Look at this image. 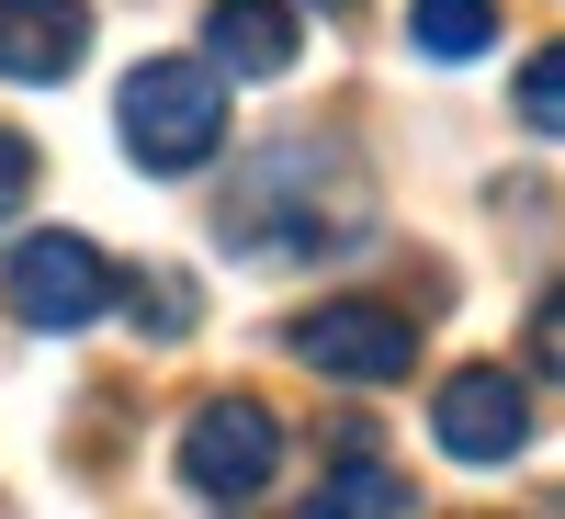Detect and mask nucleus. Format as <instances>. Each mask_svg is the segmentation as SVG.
<instances>
[{
    "mask_svg": "<svg viewBox=\"0 0 565 519\" xmlns=\"http://www.w3.org/2000/svg\"><path fill=\"white\" fill-rule=\"evenodd\" d=\"M0 294H12V316H23V327L68 339V327H90V316L125 294V282H114V260L90 249L79 226H45V238H23V260H12V282H0Z\"/></svg>",
    "mask_w": 565,
    "mask_h": 519,
    "instance_id": "obj_4",
    "label": "nucleus"
},
{
    "mask_svg": "<svg viewBox=\"0 0 565 519\" xmlns=\"http://www.w3.org/2000/svg\"><path fill=\"white\" fill-rule=\"evenodd\" d=\"M328 12H351V0H328Z\"/></svg>",
    "mask_w": 565,
    "mask_h": 519,
    "instance_id": "obj_14",
    "label": "nucleus"
},
{
    "mask_svg": "<svg viewBox=\"0 0 565 519\" xmlns=\"http://www.w3.org/2000/svg\"><path fill=\"white\" fill-rule=\"evenodd\" d=\"M430 441L452 463H521L532 452V385L509 361H476V372H452L441 407H430Z\"/></svg>",
    "mask_w": 565,
    "mask_h": 519,
    "instance_id": "obj_5",
    "label": "nucleus"
},
{
    "mask_svg": "<svg viewBox=\"0 0 565 519\" xmlns=\"http://www.w3.org/2000/svg\"><path fill=\"white\" fill-rule=\"evenodd\" d=\"M79 45H90V12H79V0H0V79L57 90V79L79 68Z\"/></svg>",
    "mask_w": 565,
    "mask_h": 519,
    "instance_id": "obj_6",
    "label": "nucleus"
},
{
    "mask_svg": "<svg viewBox=\"0 0 565 519\" xmlns=\"http://www.w3.org/2000/svg\"><path fill=\"white\" fill-rule=\"evenodd\" d=\"M407 45H418L430 68L487 57V45H498V0H407Z\"/></svg>",
    "mask_w": 565,
    "mask_h": 519,
    "instance_id": "obj_8",
    "label": "nucleus"
},
{
    "mask_svg": "<svg viewBox=\"0 0 565 519\" xmlns=\"http://www.w3.org/2000/svg\"><path fill=\"white\" fill-rule=\"evenodd\" d=\"M532 372H554V385H565V282L532 305Z\"/></svg>",
    "mask_w": 565,
    "mask_h": 519,
    "instance_id": "obj_11",
    "label": "nucleus"
},
{
    "mask_svg": "<svg viewBox=\"0 0 565 519\" xmlns=\"http://www.w3.org/2000/svg\"><path fill=\"white\" fill-rule=\"evenodd\" d=\"M23 193H34V148L0 136V215H23Z\"/></svg>",
    "mask_w": 565,
    "mask_h": 519,
    "instance_id": "obj_13",
    "label": "nucleus"
},
{
    "mask_svg": "<svg viewBox=\"0 0 565 519\" xmlns=\"http://www.w3.org/2000/svg\"><path fill=\"white\" fill-rule=\"evenodd\" d=\"M306 508H317V519H396V508H418V497H407L396 463H340V475H328Z\"/></svg>",
    "mask_w": 565,
    "mask_h": 519,
    "instance_id": "obj_9",
    "label": "nucleus"
},
{
    "mask_svg": "<svg viewBox=\"0 0 565 519\" xmlns=\"http://www.w3.org/2000/svg\"><path fill=\"white\" fill-rule=\"evenodd\" d=\"M136 327H148V339H181V327H193V294H181V282H136Z\"/></svg>",
    "mask_w": 565,
    "mask_h": 519,
    "instance_id": "obj_12",
    "label": "nucleus"
},
{
    "mask_svg": "<svg viewBox=\"0 0 565 519\" xmlns=\"http://www.w3.org/2000/svg\"><path fill=\"white\" fill-rule=\"evenodd\" d=\"M282 350H295L306 372H328V385H396V372H418V316L340 294V305H306L295 327H282Z\"/></svg>",
    "mask_w": 565,
    "mask_h": 519,
    "instance_id": "obj_3",
    "label": "nucleus"
},
{
    "mask_svg": "<svg viewBox=\"0 0 565 519\" xmlns=\"http://www.w3.org/2000/svg\"><path fill=\"white\" fill-rule=\"evenodd\" d=\"M271 475H282V418L249 396H204L193 430H181V486L204 508H249Z\"/></svg>",
    "mask_w": 565,
    "mask_h": 519,
    "instance_id": "obj_2",
    "label": "nucleus"
},
{
    "mask_svg": "<svg viewBox=\"0 0 565 519\" xmlns=\"http://www.w3.org/2000/svg\"><path fill=\"white\" fill-rule=\"evenodd\" d=\"M295 45H306L295 0H215V12H204V57H215L226 79H282V68H295Z\"/></svg>",
    "mask_w": 565,
    "mask_h": 519,
    "instance_id": "obj_7",
    "label": "nucleus"
},
{
    "mask_svg": "<svg viewBox=\"0 0 565 519\" xmlns=\"http://www.w3.org/2000/svg\"><path fill=\"white\" fill-rule=\"evenodd\" d=\"M509 102H521L532 136H565V45H543V57L521 68V90H509Z\"/></svg>",
    "mask_w": 565,
    "mask_h": 519,
    "instance_id": "obj_10",
    "label": "nucleus"
},
{
    "mask_svg": "<svg viewBox=\"0 0 565 519\" xmlns=\"http://www.w3.org/2000/svg\"><path fill=\"white\" fill-rule=\"evenodd\" d=\"M114 136H125V159L159 170V181L204 170V159L226 148V68H215V57H148V68H125Z\"/></svg>",
    "mask_w": 565,
    "mask_h": 519,
    "instance_id": "obj_1",
    "label": "nucleus"
}]
</instances>
